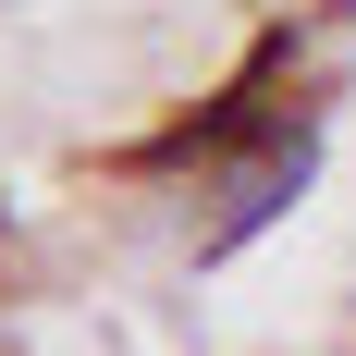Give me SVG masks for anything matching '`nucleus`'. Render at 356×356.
<instances>
[{"label":"nucleus","instance_id":"1","mask_svg":"<svg viewBox=\"0 0 356 356\" xmlns=\"http://www.w3.org/2000/svg\"><path fill=\"white\" fill-rule=\"evenodd\" d=\"M197 147H221L209 209H197V258L258 246V234H270V221H283L295 197L320 184V111H258V99H221Z\"/></svg>","mask_w":356,"mask_h":356}]
</instances>
